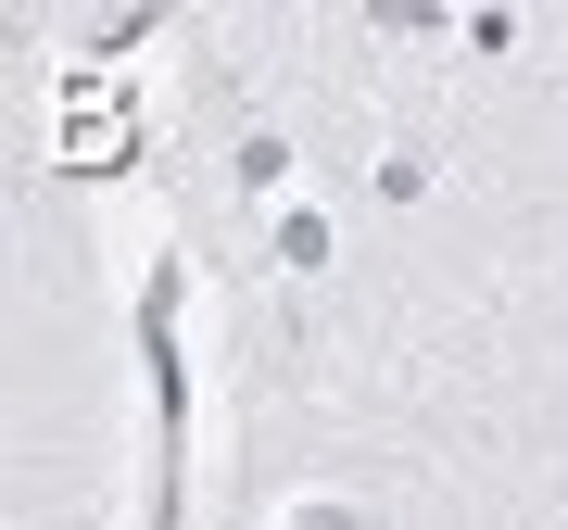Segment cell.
Segmentation results:
<instances>
[{
	"label": "cell",
	"mask_w": 568,
	"mask_h": 530,
	"mask_svg": "<svg viewBox=\"0 0 568 530\" xmlns=\"http://www.w3.org/2000/svg\"><path fill=\"white\" fill-rule=\"evenodd\" d=\"M291 530H366L354 506H304V518H291Z\"/></svg>",
	"instance_id": "cell-1"
}]
</instances>
